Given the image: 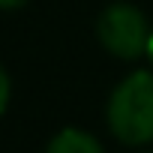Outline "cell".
I'll list each match as a JSON object with an SVG mask.
<instances>
[{
  "label": "cell",
  "mask_w": 153,
  "mask_h": 153,
  "mask_svg": "<svg viewBox=\"0 0 153 153\" xmlns=\"http://www.w3.org/2000/svg\"><path fill=\"white\" fill-rule=\"evenodd\" d=\"M108 132L126 147L153 144V69H135L111 90L105 105Z\"/></svg>",
  "instance_id": "1"
},
{
  "label": "cell",
  "mask_w": 153,
  "mask_h": 153,
  "mask_svg": "<svg viewBox=\"0 0 153 153\" xmlns=\"http://www.w3.org/2000/svg\"><path fill=\"white\" fill-rule=\"evenodd\" d=\"M150 27L153 24L135 3L114 0L96 18V39L108 54L120 60H138L141 54H147Z\"/></svg>",
  "instance_id": "2"
},
{
  "label": "cell",
  "mask_w": 153,
  "mask_h": 153,
  "mask_svg": "<svg viewBox=\"0 0 153 153\" xmlns=\"http://www.w3.org/2000/svg\"><path fill=\"white\" fill-rule=\"evenodd\" d=\"M45 153H105V147L99 144L96 135L78 126H66L45 144Z\"/></svg>",
  "instance_id": "3"
},
{
  "label": "cell",
  "mask_w": 153,
  "mask_h": 153,
  "mask_svg": "<svg viewBox=\"0 0 153 153\" xmlns=\"http://www.w3.org/2000/svg\"><path fill=\"white\" fill-rule=\"evenodd\" d=\"M9 99H12V78H9V72L3 69V63H0V117L6 114Z\"/></svg>",
  "instance_id": "4"
},
{
  "label": "cell",
  "mask_w": 153,
  "mask_h": 153,
  "mask_svg": "<svg viewBox=\"0 0 153 153\" xmlns=\"http://www.w3.org/2000/svg\"><path fill=\"white\" fill-rule=\"evenodd\" d=\"M24 3H27V0H0V9L9 12V9H21Z\"/></svg>",
  "instance_id": "5"
},
{
  "label": "cell",
  "mask_w": 153,
  "mask_h": 153,
  "mask_svg": "<svg viewBox=\"0 0 153 153\" xmlns=\"http://www.w3.org/2000/svg\"><path fill=\"white\" fill-rule=\"evenodd\" d=\"M147 60H150V69H153V27H150V39H147Z\"/></svg>",
  "instance_id": "6"
},
{
  "label": "cell",
  "mask_w": 153,
  "mask_h": 153,
  "mask_svg": "<svg viewBox=\"0 0 153 153\" xmlns=\"http://www.w3.org/2000/svg\"><path fill=\"white\" fill-rule=\"evenodd\" d=\"M138 153H153V150H138Z\"/></svg>",
  "instance_id": "7"
}]
</instances>
